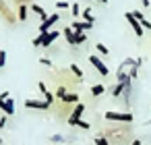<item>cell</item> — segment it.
Here are the masks:
<instances>
[{
  "label": "cell",
  "instance_id": "6da1fadb",
  "mask_svg": "<svg viewBox=\"0 0 151 145\" xmlns=\"http://www.w3.org/2000/svg\"><path fill=\"white\" fill-rule=\"evenodd\" d=\"M104 118L110 120V122H132L134 116H132L130 112H112V110H110V112L104 114Z\"/></svg>",
  "mask_w": 151,
  "mask_h": 145
},
{
  "label": "cell",
  "instance_id": "7a4b0ae2",
  "mask_svg": "<svg viewBox=\"0 0 151 145\" xmlns=\"http://www.w3.org/2000/svg\"><path fill=\"white\" fill-rule=\"evenodd\" d=\"M58 21H60V15H58V13H52L46 21L40 23V33H48V31H52V27H54Z\"/></svg>",
  "mask_w": 151,
  "mask_h": 145
},
{
  "label": "cell",
  "instance_id": "3957f363",
  "mask_svg": "<svg viewBox=\"0 0 151 145\" xmlns=\"http://www.w3.org/2000/svg\"><path fill=\"white\" fill-rule=\"evenodd\" d=\"M89 62L93 64V69H95V71H97V73H99L101 77H108V75H110V69H108V66L104 64V60H101L99 56L91 54V56H89Z\"/></svg>",
  "mask_w": 151,
  "mask_h": 145
},
{
  "label": "cell",
  "instance_id": "277c9868",
  "mask_svg": "<svg viewBox=\"0 0 151 145\" xmlns=\"http://www.w3.org/2000/svg\"><path fill=\"white\" fill-rule=\"evenodd\" d=\"M83 112H85V104H75V110L70 112V116H68V124L70 126H77V122L81 120V116H83Z\"/></svg>",
  "mask_w": 151,
  "mask_h": 145
},
{
  "label": "cell",
  "instance_id": "5b68a950",
  "mask_svg": "<svg viewBox=\"0 0 151 145\" xmlns=\"http://www.w3.org/2000/svg\"><path fill=\"white\" fill-rule=\"evenodd\" d=\"M0 13H2V17L6 19V23H11V25H15V23L19 21V19L13 15V11L6 6V2H4V0H0Z\"/></svg>",
  "mask_w": 151,
  "mask_h": 145
},
{
  "label": "cell",
  "instance_id": "8992f818",
  "mask_svg": "<svg viewBox=\"0 0 151 145\" xmlns=\"http://www.w3.org/2000/svg\"><path fill=\"white\" fill-rule=\"evenodd\" d=\"M25 108H31V110H50V104L46 100H25Z\"/></svg>",
  "mask_w": 151,
  "mask_h": 145
},
{
  "label": "cell",
  "instance_id": "52a82bcc",
  "mask_svg": "<svg viewBox=\"0 0 151 145\" xmlns=\"http://www.w3.org/2000/svg\"><path fill=\"white\" fill-rule=\"evenodd\" d=\"M124 17H126V21L130 23V27H132V31L137 33V38H141V35L145 33V29H143V25H141V23H139V21H137V19L132 17V13H126Z\"/></svg>",
  "mask_w": 151,
  "mask_h": 145
},
{
  "label": "cell",
  "instance_id": "ba28073f",
  "mask_svg": "<svg viewBox=\"0 0 151 145\" xmlns=\"http://www.w3.org/2000/svg\"><path fill=\"white\" fill-rule=\"evenodd\" d=\"M42 35H44L42 48H50V46H52V44L56 42V38L60 35V31H54V29H52V31H48V33H42Z\"/></svg>",
  "mask_w": 151,
  "mask_h": 145
},
{
  "label": "cell",
  "instance_id": "9c48e42d",
  "mask_svg": "<svg viewBox=\"0 0 151 145\" xmlns=\"http://www.w3.org/2000/svg\"><path fill=\"white\" fill-rule=\"evenodd\" d=\"M70 27H73V29H75L77 33H85V31H91L93 23H87V21H79V19H77V21H75V23H73Z\"/></svg>",
  "mask_w": 151,
  "mask_h": 145
},
{
  "label": "cell",
  "instance_id": "30bf717a",
  "mask_svg": "<svg viewBox=\"0 0 151 145\" xmlns=\"http://www.w3.org/2000/svg\"><path fill=\"white\" fill-rule=\"evenodd\" d=\"M29 11H33V13H35V15L42 19V21H46V19L50 17V15H48V13H46V11L40 6V4H35V2H31V4H29Z\"/></svg>",
  "mask_w": 151,
  "mask_h": 145
},
{
  "label": "cell",
  "instance_id": "8fae6325",
  "mask_svg": "<svg viewBox=\"0 0 151 145\" xmlns=\"http://www.w3.org/2000/svg\"><path fill=\"white\" fill-rule=\"evenodd\" d=\"M2 112H4L9 118L15 114V100H13V97H9V100L4 102V106H2Z\"/></svg>",
  "mask_w": 151,
  "mask_h": 145
},
{
  "label": "cell",
  "instance_id": "7c38bea8",
  "mask_svg": "<svg viewBox=\"0 0 151 145\" xmlns=\"http://www.w3.org/2000/svg\"><path fill=\"white\" fill-rule=\"evenodd\" d=\"M17 19H19V21H27V19H29V6H27V4H19Z\"/></svg>",
  "mask_w": 151,
  "mask_h": 145
},
{
  "label": "cell",
  "instance_id": "4fadbf2b",
  "mask_svg": "<svg viewBox=\"0 0 151 145\" xmlns=\"http://www.w3.org/2000/svg\"><path fill=\"white\" fill-rule=\"evenodd\" d=\"M62 35L66 38V42H68L70 46H75V29H73V27H64V29H62Z\"/></svg>",
  "mask_w": 151,
  "mask_h": 145
},
{
  "label": "cell",
  "instance_id": "5bb4252c",
  "mask_svg": "<svg viewBox=\"0 0 151 145\" xmlns=\"http://www.w3.org/2000/svg\"><path fill=\"white\" fill-rule=\"evenodd\" d=\"M62 104H79V93H66L64 97H60Z\"/></svg>",
  "mask_w": 151,
  "mask_h": 145
},
{
  "label": "cell",
  "instance_id": "9a60e30c",
  "mask_svg": "<svg viewBox=\"0 0 151 145\" xmlns=\"http://www.w3.org/2000/svg\"><path fill=\"white\" fill-rule=\"evenodd\" d=\"M104 91H106V87H104L101 83H97V85H93V87H91V95H93V97L104 95Z\"/></svg>",
  "mask_w": 151,
  "mask_h": 145
},
{
  "label": "cell",
  "instance_id": "2e32d148",
  "mask_svg": "<svg viewBox=\"0 0 151 145\" xmlns=\"http://www.w3.org/2000/svg\"><path fill=\"white\" fill-rule=\"evenodd\" d=\"M124 93V85H120V83H116L114 87H112V97H120Z\"/></svg>",
  "mask_w": 151,
  "mask_h": 145
},
{
  "label": "cell",
  "instance_id": "e0dca14e",
  "mask_svg": "<svg viewBox=\"0 0 151 145\" xmlns=\"http://www.w3.org/2000/svg\"><path fill=\"white\" fill-rule=\"evenodd\" d=\"M81 17H83V19H85V21H87V23H95V17H93V13H91V11H89V9H85V11H83V15H81Z\"/></svg>",
  "mask_w": 151,
  "mask_h": 145
},
{
  "label": "cell",
  "instance_id": "ac0fdd59",
  "mask_svg": "<svg viewBox=\"0 0 151 145\" xmlns=\"http://www.w3.org/2000/svg\"><path fill=\"white\" fill-rule=\"evenodd\" d=\"M85 42H87V33H77V31H75V46L85 44Z\"/></svg>",
  "mask_w": 151,
  "mask_h": 145
},
{
  "label": "cell",
  "instance_id": "d6986e66",
  "mask_svg": "<svg viewBox=\"0 0 151 145\" xmlns=\"http://www.w3.org/2000/svg\"><path fill=\"white\" fill-rule=\"evenodd\" d=\"M70 71H73V75L77 77V81H81V79H83V71H81L77 64H70Z\"/></svg>",
  "mask_w": 151,
  "mask_h": 145
},
{
  "label": "cell",
  "instance_id": "ffe728a7",
  "mask_svg": "<svg viewBox=\"0 0 151 145\" xmlns=\"http://www.w3.org/2000/svg\"><path fill=\"white\" fill-rule=\"evenodd\" d=\"M95 50H97V54H101V56H108V54H110V50H108L104 44H95Z\"/></svg>",
  "mask_w": 151,
  "mask_h": 145
},
{
  "label": "cell",
  "instance_id": "44dd1931",
  "mask_svg": "<svg viewBox=\"0 0 151 145\" xmlns=\"http://www.w3.org/2000/svg\"><path fill=\"white\" fill-rule=\"evenodd\" d=\"M70 13H73V17L75 19H79L81 17V9H79V4L75 2V4H70Z\"/></svg>",
  "mask_w": 151,
  "mask_h": 145
},
{
  "label": "cell",
  "instance_id": "7402d4cb",
  "mask_svg": "<svg viewBox=\"0 0 151 145\" xmlns=\"http://www.w3.org/2000/svg\"><path fill=\"white\" fill-rule=\"evenodd\" d=\"M56 9H58V11H64V9H70V4L66 2V0H58V2H56Z\"/></svg>",
  "mask_w": 151,
  "mask_h": 145
},
{
  "label": "cell",
  "instance_id": "603a6c76",
  "mask_svg": "<svg viewBox=\"0 0 151 145\" xmlns=\"http://www.w3.org/2000/svg\"><path fill=\"white\" fill-rule=\"evenodd\" d=\"M66 93H68V91H66V87H64V85H60V87L56 89V97H58V100H60V97H64Z\"/></svg>",
  "mask_w": 151,
  "mask_h": 145
},
{
  "label": "cell",
  "instance_id": "cb8c5ba5",
  "mask_svg": "<svg viewBox=\"0 0 151 145\" xmlns=\"http://www.w3.org/2000/svg\"><path fill=\"white\" fill-rule=\"evenodd\" d=\"M11 95H9V91H2V93H0V110H2V106H4V102L9 100Z\"/></svg>",
  "mask_w": 151,
  "mask_h": 145
},
{
  "label": "cell",
  "instance_id": "d4e9b609",
  "mask_svg": "<svg viewBox=\"0 0 151 145\" xmlns=\"http://www.w3.org/2000/svg\"><path fill=\"white\" fill-rule=\"evenodd\" d=\"M44 97H46V102H48L50 106H52V104H54V100H56V95H54V93H50V91H46V93H44Z\"/></svg>",
  "mask_w": 151,
  "mask_h": 145
},
{
  "label": "cell",
  "instance_id": "484cf974",
  "mask_svg": "<svg viewBox=\"0 0 151 145\" xmlns=\"http://www.w3.org/2000/svg\"><path fill=\"white\" fill-rule=\"evenodd\" d=\"M77 126H79V128H85V131H89V128H91V124H89V122H85L83 118H81V120L77 122Z\"/></svg>",
  "mask_w": 151,
  "mask_h": 145
},
{
  "label": "cell",
  "instance_id": "4316f807",
  "mask_svg": "<svg viewBox=\"0 0 151 145\" xmlns=\"http://www.w3.org/2000/svg\"><path fill=\"white\" fill-rule=\"evenodd\" d=\"M95 145H110V141L106 137H95Z\"/></svg>",
  "mask_w": 151,
  "mask_h": 145
},
{
  "label": "cell",
  "instance_id": "83f0119b",
  "mask_svg": "<svg viewBox=\"0 0 151 145\" xmlns=\"http://www.w3.org/2000/svg\"><path fill=\"white\" fill-rule=\"evenodd\" d=\"M4 64H6V52H4V50H0V69H2Z\"/></svg>",
  "mask_w": 151,
  "mask_h": 145
},
{
  "label": "cell",
  "instance_id": "f1b7e54d",
  "mask_svg": "<svg viewBox=\"0 0 151 145\" xmlns=\"http://www.w3.org/2000/svg\"><path fill=\"white\" fill-rule=\"evenodd\" d=\"M50 141H52V143H62V141H64V137H62V135H52V137H50Z\"/></svg>",
  "mask_w": 151,
  "mask_h": 145
},
{
  "label": "cell",
  "instance_id": "f546056e",
  "mask_svg": "<svg viewBox=\"0 0 151 145\" xmlns=\"http://www.w3.org/2000/svg\"><path fill=\"white\" fill-rule=\"evenodd\" d=\"M40 64H44V66H52V60H50V58H42Z\"/></svg>",
  "mask_w": 151,
  "mask_h": 145
},
{
  "label": "cell",
  "instance_id": "4dcf8cb0",
  "mask_svg": "<svg viewBox=\"0 0 151 145\" xmlns=\"http://www.w3.org/2000/svg\"><path fill=\"white\" fill-rule=\"evenodd\" d=\"M6 120H9V116L4 114L2 118H0V128H4V126H6Z\"/></svg>",
  "mask_w": 151,
  "mask_h": 145
},
{
  "label": "cell",
  "instance_id": "1f68e13d",
  "mask_svg": "<svg viewBox=\"0 0 151 145\" xmlns=\"http://www.w3.org/2000/svg\"><path fill=\"white\" fill-rule=\"evenodd\" d=\"M141 4H143V6H149L151 2H149V0H141Z\"/></svg>",
  "mask_w": 151,
  "mask_h": 145
},
{
  "label": "cell",
  "instance_id": "d6a6232c",
  "mask_svg": "<svg viewBox=\"0 0 151 145\" xmlns=\"http://www.w3.org/2000/svg\"><path fill=\"white\" fill-rule=\"evenodd\" d=\"M130 145H141V139H134V141H132Z\"/></svg>",
  "mask_w": 151,
  "mask_h": 145
},
{
  "label": "cell",
  "instance_id": "836d02e7",
  "mask_svg": "<svg viewBox=\"0 0 151 145\" xmlns=\"http://www.w3.org/2000/svg\"><path fill=\"white\" fill-rule=\"evenodd\" d=\"M95 2H101V4H108V0H95Z\"/></svg>",
  "mask_w": 151,
  "mask_h": 145
},
{
  "label": "cell",
  "instance_id": "e575fe53",
  "mask_svg": "<svg viewBox=\"0 0 151 145\" xmlns=\"http://www.w3.org/2000/svg\"><path fill=\"white\" fill-rule=\"evenodd\" d=\"M0 145H2V137H0Z\"/></svg>",
  "mask_w": 151,
  "mask_h": 145
}]
</instances>
